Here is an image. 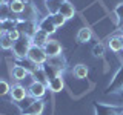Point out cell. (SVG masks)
Listing matches in <instances>:
<instances>
[{
	"label": "cell",
	"instance_id": "obj_1",
	"mask_svg": "<svg viewBox=\"0 0 123 115\" xmlns=\"http://www.w3.org/2000/svg\"><path fill=\"white\" fill-rule=\"evenodd\" d=\"M31 46H32V40L29 37H25L22 35L17 41H14V46H12V52L17 58H26L28 55Z\"/></svg>",
	"mask_w": 123,
	"mask_h": 115
},
{
	"label": "cell",
	"instance_id": "obj_2",
	"mask_svg": "<svg viewBox=\"0 0 123 115\" xmlns=\"http://www.w3.org/2000/svg\"><path fill=\"white\" fill-rule=\"evenodd\" d=\"M94 115H123V106L94 101Z\"/></svg>",
	"mask_w": 123,
	"mask_h": 115
},
{
	"label": "cell",
	"instance_id": "obj_3",
	"mask_svg": "<svg viewBox=\"0 0 123 115\" xmlns=\"http://www.w3.org/2000/svg\"><path fill=\"white\" fill-rule=\"evenodd\" d=\"M123 92V64L117 69V72L114 74L111 83L106 86L105 94L111 95V94H122Z\"/></svg>",
	"mask_w": 123,
	"mask_h": 115
},
{
	"label": "cell",
	"instance_id": "obj_4",
	"mask_svg": "<svg viewBox=\"0 0 123 115\" xmlns=\"http://www.w3.org/2000/svg\"><path fill=\"white\" fill-rule=\"evenodd\" d=\"M15 29L20 31L22 35L32 38L34 34H36L37 29H38V23H37V22H32V20H22V18H17Z\"/></svg>",
	"mask_w": 123,
	"mask_h": 115
},
{
	"label": "cell",
	"instance_id": "obj_5",
	"mask_svg": "<svg viewBox=\"0 0 123 115\" xmlns=\"http://www.w3.org/2000/svg\"><path fill=\"white\" fill-rule=\"evenodd\" d=\"M26 57H28L32 63H36L37 66H43L46 61H48V55H46L45 49L42 48V46H36V45L31 46V49H29V52H28Z\"/></svg>",
	"mask_w": 123,
	"mask_h": 115
},
{
	"label": "cell",
	"instance_id": "obj_6",
	"mask_svg": "<svg viewBox=\"0 0 123 115\" xmlns=\"http://www.w3.org/2000/svg\"><path fill=\"white\" fill-rule=\"evenodd\" d=\"M46 89H48L46 84L38 83V81H32L29 84V87H28V94H29V97L32 100H42L45 97V94H46Z\"/></svg>",
	"mask_w": 123,
	"mask_h": 115
},
{
	"label": "cell",
	"instance_id": "obj_7",
	"mask_svg": "<svg viewBox=\"0 0 123 115\" xmlns=\"http://www.w3.org/2000/svg\"><path fill=\"white\" fill-rule=\"evenodd\" d=\"M45 110V103L42 100H32L28 107L22 110V115H42Z\"/></svg>",
	"mask_w": 123,
	"mask_h": 115
},
{
	"label": "cell",
	"instance_id": "obj_8",
	"mask_svg": "<svg viewBox=\"0 0 123 115\" xmlns=\"http://www.w3.org/2000/svg\"><path fill=\"white\" fill-rule=\"evenodd\" d=\"M11 98L14 100L15 103H20V101H25L26 98H28V89H25V86H22V84H14L12 87H11Z\"/></svg>",
	"mask_w": 123,
	"mask_h": 115
},
{
	"label": "cell",
	"instance_id": "obj_9",
	"mask_svg": "<svg viewBox=\"0 0 123 115\" xmlns=\"http://www.w3.org/2000/svg\"><path fill=\"white\" fill-rule=\"evenodd\" d=\"M37 14L38 11L36 9V6L32 5L31 2H25V8H23L22 14H20V18L22 20H32V22H37Z\"/></svg>",
	"mask_w": 123,
	"mask_h": 115
},
{
	"label": "cell",
	"instance_id": "obj_10",
	"mask_svg": "<svg viewBox=\"0 0 123 115\" xmlns=\"http://www.w3.org/2000/svg\"><path fill=\"white\" fill-rule=\"evenodd\" d=\"M38 29L43 31V32H46L48 35H51V34H54L57 31V26L54 25L51 15H46V17H43V18L38 20Z\"/></svg>",
	"mask_w": 123,
	"mask_h": 115
},
{
	"label": "cell",
	"instance_id": "obj_11",
	"mask_svg": "<svg viewBox=\"0 0 123 115\" xmlns=\"http://www.w3.org/2000/svg\"><path fill=\"white\" fill-rule=\"evenodd\" d=\"M48 64H51V66L55 69L59 74H62V72L66 69V58H65L63 55H57V57H48V61H46Z\"/></svg>",
	"mask_w": 123,
	"mask_h": 115
},
{
	"label": "cell",
	"instance_id": "obj_12",
	"mask_svg": "<svg viewBox=\"0 0 123 115\" xmlns=\"http://www.w3.org/2000/svg\"><path fill=\"white\" fill-rule=\"evenodd\" d=\"M43 49H45V52H46L48 57H57V55L62 54V45L57 40H49L48 43L43 46Z\"/></svg>",
	"mask_w": 123,
	"mask_h": 115
},
{
	"label": "cell",
	"instance_id": "obj_13",
	"mask_svg": "<svg viewBox=\"0 0 123 115\" xmlns=\"http://www.w3.org/2000/svg\"><path fill=\"white\" fill-rule=\"evenodd\" d=\"M59 12L68 20V18L74 17L75 8H74V5H72L71 2H68V0H62V3H60V6H59Z\"/></svg>",
	"mask_w": 123,
	"mask_h": 115
},
{
	"label": "cell",
	"instance_id": "obj_14",
	"mask_svg": "<svg viewBox=\"0 0 123 115\" xmlns=\"http://www.w3.org/2000/svg\"><path fill=\"white\" fill-rule=\"evenodd\" d=\"M48 87H49L52 92H60V91H63L65 81H63V77H62V74L55 75L54 78L49 80V81H48Z\"/></svg>",
	"mask_w": 123,
	"mask_h": 115
},
{
	"label": "cell",
	"instance_id": "obj_15",
	"mask_svg": "<svg viewBox=\"0 0 123 115\" xmlns=\"http://www.w3.org/2000/svg\"><path fill=\"white\" fill-rule=\"evenodd\" d=\"M32 40V45H36V46H43L49 41V35L46 32H43V31H40V29H37V32L34 34V37L31 38Z\"/></svg>",
	"mask_w": 123,
	"mask_h": 115
},
{
	"label": "cell",
	"instance_id": "obj_16",
	"mask_svg": "<svg viewBox=\"0 0 123 115\" xmlns=\"http://www.w3.org/2000/svg\"><path fill=\"white\" fill-rule=\"evenodd\" d=\"M88 72H89V69H88L86 64H83V63H79V64H75L74 69H72V75L75 77V78H86L88 77Z\"/></svg>",
	"mask_w": 123,
	"mask_h": 115
},
{
	"label": "cell",
	"instance_id": "obj_17",
	"mask_svg": "<svg viewBox=\"0 0 123 115\" xmlns=\"http://www.w3.org/2000/svg\"><path fill=\"white\" fill-rule=\"evenodd\" d=\"M11 74H12V78L17 80V81H22V80H25L26 77H28L29 72L26 71L23 66H18V64H15L12 68V71H11Z\"/></svg>",
	"mask_w": 123,
	"mask_h": 115
},
{
	"label": "cell",
	"instance_id": "obj_18",
	"mask_svg": "<svg viewBox=\"0 0 123 115\" xmlns=\"http://www.w3.org/2000/svg\"><path fill=\"white\" fill-rule=\"evenodd\" d=\"M92 38V31L89 28H82L77 32V41L79 43H88Z\"/></svg>",
	"mask_w": 123,
	"mask_h": 115
},
{
	"label": "cell",
	"instance_id": "obj_19",
	"mask_svg": "<svg viewBox=\"0 0 123 115\" xmlns=\"http://www.w3.org/2000/svg\"><path fill=\"white\" fill-rule=\"evenodd\" d=\"M108 48L111 49L112 52H120L122 51V40L120 35H114L108 40Z\"/></svg>",
	"mask_w": 123,
	"mask_h": 115
},
{
	"label": "cell",
	"instance_id": "obj_20",
	"mask_svg": "<svg viewBox=\"0 0 123 115\" xmlns=\"http://www.w3.org/2000/svg\"><path fill=\"white\" fill-rule=\"evenodd\" d=\"M8 5H9V9L12 11V14L20 15L23 8H25V2H23V0H9Z\"/></svg>",
	"mask_w": 123,
	"mask_h": 115
},
{
	"label": "cell",
	"instance_id": "obj_21",
	"mask_svg": "<svg viewBox=\"0 0 123 115\" xmlns=\"http://www.w3.org/2000/svg\"><path fill=\"white\" fill-rule=\"evenodd\" d=\"M17 64H18V66H23L29 74H32V72L38 68L36 63H32V61L28 58V57H26V58H17Z\"/></svg>",
	"mask_w": 123,
	"mask_h": 115
},
{
	"label": "cell",
	"instance_id": "obj_22",
	"mask_svg": "<svg viewBox=\"0 0 123 115\" xmlns=\"http://www.w3.org/2000/svg\"><path fill=\"white\" fill-rule=\"evenodd\" d=\"M114 17H115V25L120 29L123 26V2L118 3V5L114 8Z\"/></svg>",
	"mask_w": 123,
	"mask_h": 115
},
{
	"label": "cell",
	"instance_id": "obj_23",
	"mask_svg": "<svg viewBox=\"0 0 123 115\" xmlns=\"http://www.w3.org/2000/svg\"><path fill=\"white\" fill-rule=\"evenodd\" d=\"M32 78H34V81H38V83H43L48 86V78H46V75H45V71H43V68L42 66H38L36 71L32 72Z\"/></svg>",
	"mask_w": 123,
	"mask_h": 115
},
{
	"label": "cell",
	"instance_id": "obj_24",
	"mask_svg": "<svg viewBox=\"0 0 123 115\" xmlns=\"http://www.w3.org/2000/svg\"><path fill=\"white\" fill-rule=\"evenodd\" d=\"M14 46V41L11 40L9 37H8V34L5 32L2 37H0V49H3V51H9V49H12Z\"/></svg>",
	"mask_w": 123,
	"mask_h": 115
},
{
	"label": "cell",
	"instance_id": "obj_25",
	"mask_svg": "<svg viewBox=\"0 0 123 115\" xmlns=\"http://www.w3.org/2000/svg\"><path fill=\"white\" fill-rule=\"evenodd\" d=\"M6 18H14V17H12V11L9 9V5L3 3L2 8H0V22L6 20Z\"/></svg>",
	"mask_w": 123,
	"mask_h": 115
},
{
	"label": "cell",
	"instance_id": "obj_26",
	"mask_svg": "<svg viewBox=\"0 0 123 115\" xmlns=\"http://www.w3.org/2000/svg\"><path fill=\"white\" fill-rule=\"evenodd\" d=\"M62 0H46V8L49 9V14H55L59 12V6H60Z\"/></svg>",
	"mask_w": 123,
	"mask_h": 115
},
{
	"label": "cell",
	"instance_id": "obj_27",
	"mask_svg": "<svg viewBox=\"0 0 123 115\" xmlns=\"http://www.w3.org/2000/svg\"><path fill=\"white\" fill-rule=\"evenodd\" d=\"M42 68H43V71H45V75H46V78H48V81H49L51 78H54L55 75H59V72H57L55 69L51 66V64H48V63H45Z\"/></svg>",
	"mask_w": 123,
	"mask_h": 115
},
{
	"label": "cell",
	"instance_id": "obj_28",
	"mask_svg": "<svg viewBox=\"0 0 123 115\" xmlns=\"http://www.w3.org/2000/svg\"><path fill=\"white\" fill-rule=\"evenodd\" d=\"M51 15V18H52V22H54V25L57 26V28H60V26H63L65 23H66V18L63 17L60 12H55V14H49Z\"/></svg>",
	"mask_w": 123,
	"mask_h": 115
},
{
	"label": "cell",
	"instance_id": "obj_29",
	"mask_svg": "<svg viewBox=\"0 0 123 115\" xmlns=\"http://www.w3.org/2000/svg\"><path fill=\"white\" fill-rule=\"evenodd\" d=\"M15 23H17V18H6V20H3L2 22L3 31H5V32H9L11 29L15 28Z\"/></svg>",
	"mask_w": 123,
	"mask_h": 115
},
{
	"label": "cell",
	"instance_id": "obj_30",
	"mask_svg": "<svg viewBox=\"0 0 123 115\" xmlns=\"http://www.w3.org/2000/svg\"><path fill=\"white\" fill-rule=\"evenodd\" d=\"M103 54H105V45L103 43H97L92 48V55L94 57H102Z\"/></svg>",
	"mask_w": 123,
	"mask_h": 115
},
{
	"label": "cell",
	"instance_id": "obj_31",
	"mask_svg": "<svg viewBox=\"0 0 123 115\" xmlns=\"http://www.w3.org/2000/svg\"><path fill=\"white\" fill-rule=\"evenodd\" d=\"M11 92V86L9 83L5 81V80H0V97H3V95L9 94Z\"/></svg>",
	"mask_w": 123,
	"mask_h": 115
},
{
	"label": "cell",
	"instance_id": "obj_32",
	"mask_svg": "<svg viewBox=\"0 0 123 115\" xmlns=\"http://www.w3.org/2000/svg\"><path fill=\"white\" fill-rule=\"evenodd\" d=\"M6 34H8V37H9V38H11V40H12V41H17L18 38L22 37L20 31H18V29H15V28H14V29H11L9 32H6Z\"/></svg>",
	"mask_w": 123,
	"mask_h": 115
},
{
	"label": "cell",
	"instance_id": "obj_33",
	"mask_svg": "<svg viewBox=\"0 0 123 115\" xmlns=\"http://www.w3.org/2000/svg\"><path fill=\"white\" fill-rule=\"evenodd\" d=\"M5 34V31H3V25H2V22H0V37Z\"/></svg>",
	"mask_w": 123,
	"mask_h": 115
},
{
	"label": "cell",
	"instance_id": "obj_34",
	"mask_svg": "<svg viewBox=\"0 0 123 115\" xmlns=\"http://www.w3.org/2000/svg\"><path fill=\"white\" fill-rule=\"evenodd\" d=\"M120 40H122V49H123V34L120 35Z\"/></svg>",
	"mask_w": 123,
	"mask_h": 115
},
{
	"label": "cell",
	"instance_id": "obj_35",
	"mask_svg": "<svg viewBox=\"0 0 123 115\" xmlns=\"http://www.w3.org/2000/svg\"><path fill=\"white\" fill-rule=\"evenodd\" d=\"M3 3H5V2H3V0H0V8H2V5H3Z\"/></svg>",
	"mask_w": 123,
	"mask_h": 115
},
{
	"label": "cell",
	"instance_id": "obj_36",
	"mask_svg": "<svg viewBox=\"0 0 123 115\" xmlns=\"http://www.w3.org/2000/svg\"><path fill=\"white\" fill-rule=\"evenodd\" d=\"M118 31H122V32H123V26H122V28H120V29H118Z\"/></svg>",
	"mask_w": 123,
	"mask_h": 115
},
{
	"label": "cell",
	"instance_id": "obj_37",
	"mask_svg": "<svg viewBox=\"0 0 123 115\" xmlns=\"http://www.w3.org/2000/svg\"><path fill=\"white\" fill-rule=\"evenodd\" d=\"M3 2H5V0H3Z\"/></svg>",
	"mask_w": 123,
	"mask_h": 115
}]
</instances>
